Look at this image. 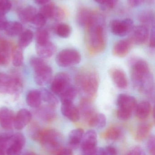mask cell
Here are the masks:
<instances>
[{"instance_id":"38","label":"cell","mask_w":155,"mask_h":155,"mask_svg":"<svg viewBox=\"0 0 155 155\" xmlns=\"http://www.w3.org/2000/svg\"><path fill=\"white\" fill-rule=\"evenodd\" d=\"M11 82V76L0 72V93L7 94Z\"/></svg>"},{"instance_id":"7","label":"cell","mask_w":155,"mask_h":155,"mask_svg":"<svg viewBox=\"0 0 155 155\" xmlns=\"http://www.w3.org/2000/svg\"><path fill=\"white\" fill-rule=\"evenodd\" d=\"M132 19L126 18L123 20H113L110 22V28L114 35L123 37L129 34L134 27Z\"/></svg>"},{"instance_id":"54","label":"cell","mask_w":155,"mask_h":155,"mask_svg":"<svg viewBox=\"0 0 155 155\" xmlns=\"http://www.w3.org/2000/svg\"><path fill=\"white\" fill-rule=\"evenodd\" d=\"M57 155H73L72 150L70 148H63L58 151Z\"/></svg>"},{"instance_id":"32","label":"cell","mask_w":155,"mask_h":155,"mask_svg":"<svg viewBox=\"0 0 155 155\" xmlns=\"http://www.w3.org/2000/svg\"><path fill=\"white\" fill-rule=\"evenodd\" d=\"M13 134L11 130L0 133V153L5 154L10 144Z\"/></svg>"},{"instance_id":"22","label":"cell","mask_w":155,"mask_h":155,"mask_svg":"<svg viewBox=\"0 0 155 155\" xmlns=\"http://www.w3.org/2000/svg\"><path fill=\"white\" fill-rule=\"evenodd\" d=\"M136 117L141 120L147 119L152 111L151 104L147 101H143L136 105L135 109Z\"/></svg>"},{"instance_id":"28","label":"cell","mask_w":155,"mask_h":155,"mask_svg":"<svg viewBox=\"0 0 155 155\" xmlns=\"http://www.w3.org/2000/svg\"><path fill=\"white\" fill-rule=\"evenodd\" d=\"M11 55L14 66L16 67L21 66L24 60L22 48L16 45L11 47Z\"/></svg>"},{"instance_id":"59","label":"cell","mask_w":155,"mask_h":155,"mask_svg":"<svg viewBox=\"0 0 155 155\" xmlns=\"http://www.w3.org/2000/svg\"><path fill=\"white\" fill-rule=\"evenodd\" d=\"M0 155H5V154L3 153H0Z\"/></svg>"},{"instance_id":"57","label":"cell","mask_w":155,"mask_h":155,"mask_svg":"<svg viewBox=\"0 0 155 155\" xmlns=\"http://www.w3.org/2000/svg\"><path fill=\"white\" fill-rule=\"evenodd\" d=\"M96 2L98 3V4L102 5L105 2L106 0H94Z\"/></svg>"},{"instance_id":"11","label":"cell","mask_w":155,"mask_h":155,"mask_svg":"<svg viewBox=\"0 0 155 155\" xmlns=\"http://www.w3.org/2000/svg\"><path fill=\"white\" fill-rule=\"evenodd\" d=\"M118 108L133 112L137 105L136 99L134 97L126 94H120L116 101Z\"/></svg>"},{"instance_id":"58","label":"cell","mask_w":155,"mask_h":155,"mask_svg":"<svg viewBox=\"0 0 155 155\" xmlns=\"http://www.w3.org/2000/svg\"><path fill=\"white\" fill-rule=\"evenodd\" d=\"M23 155H36L35 154V153H33V152H27V153H25Z\"/></svg>"},{"instance_id":"34","label":"cell","mask_w":155,"mask_h":155,"mask_svg":"<svg viewBox=\"0 0 155 155\" xmlns=\"http://www.w3.org/2000/svg\"><path fill=\"white\" fill-rule=\"evenodd\" d=\"M33 33L30 30H27L21 34L19 40L18 46L22 48L27 47L32 41Z\"/></svg>"},{"instance_id":"10","label":"cell","mask_w":155,"mask_h":155,"mask_svg":"<svg viewBox=\"0 0 155 155\" xmlns=\"http://www.w3.org/2000/svg\"><path fill=\"white\" fill-rule=\"evenodd\" d=\"M130 34L129 39L133 44L143 45L146 42L149 38V29L147 26L142 25L134 26Z\"/></svg>"},{"instance_id":"31","label":"cell","mask_w":155,"mask_h":155,"mask_svg":"<svg viewBox=\"0 0 155 155\" xmlns=\"http://www.w3.org/2000/svg\"><path fill=\"white\" fill-rule=\"evenodd\" d=\"M22 24L19 22H8L4 31L8 36L15 37L22 33Z\"/></svg>"},{"instance_id":"29","label":"cell","mask_w":155,"mask_h":155,"mask_svg":"<svg viewBox=\"0 0 155 155\" xmlns=\"http://www.w3.org/2000/svg\"><path fill=\"white\" fill-rule=\"evenodd\" d=\"M88 124L90 127L101 129L106 125V117L103 114L96 113L88 120Z\"/></svg>"},{"instance_id":"4","label":"cell","mask_w":155,"mask_h":155,"mask_svg":"<svg viewBox=\"0 0 155 155\" xmlns=\"http://www.w3.org/2000/svg\"><path fill=\"white\" fill-rule=\"evenodd\" d=\"M30 64L34 71L35 81L39 86L47 84L52 77V71L50 66L42 59L33 57L30 60Z\"/></svg>"},{"instance_id":"13","label":"cell","mask_w":155,"mask_h":155,"mask_svg":"<svg viewBox=\"0 0 155 155\" xmlns=\"http://www.w3.org/2000/svg\"><path fill=\"white\" fill-rule=\"evenodd\" d=\"M32 119V114L26 109H22L15 116L14 127L17 130H21L28 125Z\"/></svg>"},{"instance_id":"20","label":"cell","mask_w":155,"mask_h":155,"mask_svg":"<svg viewBox=\"0 0 155 155\" xmlns=\"http://www.w3.org/2000/svg\"><path fill=\"white\" fill-rule=\"evenodd\" d=\"M11 54V45L6 40L0 38V65L9 63Z\"/></svg>"},{"instance_id":"51","label":"cell","mask_w":155,"mask_h":155,"mask_svg":"<svg viewBox=\"0 0 155 155\" xmlns=\"http://www.w3.org/2000/svg\"><path fill=\"white\" fill-rule=\"evenodd\" d=\"M103 155H117V151L113 146H108L103 149Z\"/></svg>"},{"instance_id":"33","label":"cell","mask_w":155,"mask_h":155,"mask_svg":"<svg viewBox=\"0 0 155 155\" xmlns=\"http://www.w3.org/2000/svg\"><path fill=\"white\" fill-rule=\"evenodd\" d=\"M154 14L152 11L146 10L143 11L139 14V20L142 25L148 27L153 24L154 22Z\"/></svg>"},{"instance_id":"16","label":"cell","mask_w":155,"mask_h":155,"mask_svg":"<svg viewBox=\"0 0 155 155\" xmlns=\"http://www.w3.org/2000/svg\"><path fill=\"white\" fill-rule=\"evenodd\" d=\"M11 82L8 91V95L14 99H17L22 90V82L19 75L14 73L11 75Z\"/></svg>"},{"instance_id":"52","label":"cell","mask_w":155,"mask_h":155,"mask_svg":"<svg viewBox=\"0 0 155 155\" xmlns=\"http://www.w3.org/2000/svg\"><path fill=\"white\" fill-rule=\"evenodd\" d=\"M8 23L5 15L0 14V31L5 30Z\"/></svg>"},{"instance_id":"40","label":"cell","mask_w":155,"mask_h":155,"mask_svg":"<svg viewBox=\"0 0 155 155\" xmlns=\"http://www.w3.org/2000/svg\"><path fill=\"white\" fill-rule=\"evenodd\" d=\"M36 44L42 45L49 41V33L46 30L43 29H38L35 34Z\"/></svg>"},{"instance_id":"14","label":"cell","mask_w":155,"mask_h":155,"mask_svg":"<svg viewBox=\"0 0 155 155\" xmlns=\"http://www.w3.org/2000/svg\"><path fill=\"white\" fill-rule=\"evenodd\" d=\"M133 44L129 38L120 40L114 45L113 54L118 57H125L131 51Z\"/></svg>"},{"instance_id":"17","label":"cell","mask_w":155,"mask_h":155,"mask_svg":"<svg viewBox=\"0 0 155 155\" xmlns=\"http://www.w3.org/2000/svg\"><path fill=\"white\" fill-rule=\"evenodd\" d=\"M35 50L37 54L41 58L48 59L54 54L56 48L53 43L49 41L44 44H36Z\"/></svg>"},{"instance_id":"37","label":"cell","mask_w":155,"mask_h":155,"mask_svg":"<svg viewBox=\"0 0 155 155\" xmlns=\"http://www.w3.org/2000/svg\"><path fill=\"white\" fill-rule=\"evenodd\" d=\"M56 34L61 38H67L71 35L72 28L69 25L66 23H60L55 28Z\"/></svg>"},{"instance_id":"5","label":"cell","mask_w":155,"mask_h":155,"mask_svg":"<svg viewBox=\"0 0 155 155\" xmlns=\"http://www.w3.org/2000/svg\"><path fill=\"white\" fill-rule=\"evenodd\" d=\"M39 142L48 151L55 152L61 147L62 137L60 133L54 129H42Z\"/></svg>"},{"instance_id":"39","label":"cell","mask_w":155,"mask_h":155,"mask_svg":"<svg viewBox=\"0 0 155 155\" xmlns=\"http://www.w3.org/2000/svg\"><path fill=\"white\" fill-rule=\"evenodd\" d=\"M121 135V130L116 127H111L105 132V138L111 141L117 140Z\"/></svg>"},{"instance_id":"50","label":"cell","mask_w":155,"mask_h":155,"mask_svg":"<svg viewBox=\"0 0 155 155\" xmlns=\"http://www.w3.org/2000/svg\"><path fill=\"white\" fill-rule=\"evenodd\" d=\"M149 46L151 49H154L155 46V31L154 26H153L149 34Z\"/></svg>"},{"instance_id":"19","label":"cell","mask_w":155,"mask_h":155,"mask_svg":"<svg viewBox=\"0 0 155 155\" xmlns=\"http://www.w3.org/2000/svg\"><path fill=\"white\" fill-rule=\"evenodd\" d=\"M79 109L80 116H83L87 121L95 114L94 107L91 103V99L83 98L80 104Z\"/></svg>"},{"instance_id":"18","label":"cell","mask_w":155,"mask_h":155,"mask_svg":"<svg viewBox=\"0 0 155 155\" xmlns=\"http://www.w3.org/2000/svg\"><path fill=\"white\" fill-rule=\"evenodd\" d=\"M111 78L116 85L120 89H125L128 85L127 77L124 72L119 69H114L111 71Z\"/></svg>"},{"instance_id":"21","label":"cell","mask_w":155,"mask_h":155,"mask_svg":"<svg viewBox=\"0 0 155 155\" xmlns=\"http://www.w3.org/2000/svg\"><path fill=\"white\" fill-rule=\"evenodd\" d=\"M54 108L48 105L42 106L36 111V115L44 122L47 123L52 122L56 117Z\"/></svg>"},{"instance_id":"8","label":"cell","mask_w":155,"mask_h":155,"mask_svg":"<svg viewBox=\"0 0 155 155\" xmlns=\"http://www.w3.org/2000/svg\"><path fill=\"white\" fill-rule=\"evenodd\" d=\"M72 85L71 77L67 74L58 73L52 80L51 90L53 94L60 97Z\"/></svg>"},{"instance_id":"30","label":"cell","mask_w":155,"mask_h":155,"mask_svg":"<svg viewBox=\"0 0 155 155\" xmlns=\"http://www.w3.org/2000/svg\"><path fill=\"white\" fill-rule=\"evenodd\" d=\"M42 100L48 104V105L55 108L58 104V101L56 97L45 88L39 90Z\"/></svg>"},{"instance_id":"1","label":"cell","mask_w":155,"mask_h":155,"mask_svg":"<svg viewBox=\"0 0 155 155\" xmlns=\"http://www.w3.org/2000/svg\"><path fill=\"white\" fill-rule=\"evenodd\" d=\"M130 63L131 79L135 88L153 99L154 83L149 64L141 59H132Z\"/></svg>"},{"instance_id":"36","label":"cell","mask_w":155,"mask_h":155,"mask_svg":"<svg viewBox=\"0 0 155 155\" xmlns=\"http://www.w3.org/2000/svg\"><path fill=\"white\" fill-rule=\"evenodd\" d=\"M151 127L152 125L150 123H143L140 124L136 131V140L138 141H142L144 140L147 137Z\"/></svg>"},{"instance_id":"3","label":"cell","mask_w":155,"mask_h":155,"mask_svg":"<svg viewBox=\"0 0 155 155\" xmlns=\"http://www.w3.org/2000/svg\"><path fill=\"white\" fill-rule=\"evenodd\" d=\"M76 87L84 96L83 98L91 99L96 95L99 85L98 76L94 71H83L76 78Z\"/></svg>"},{"instance_id":"46","label":"cell","mask_w":155,"mask_h":155,"mask_svg":"<svg viewBox=\"0 0 155 155\" xmlns=\"http://www.w3.org/2000/svg\"><path fill=\"white\" fill-rule=\"evenodd\" d=\"M132 113L133 112L118 108L116 114H117V117L119 119L123 121H126L131 117Z\"/></svg>"},{"instance_id":"53","label":"cell","mask_w":155,"mask_h":155,"mask_svg":"<svg viewBox=\"0 0 155 155\" xmlns=\"http://www.w3.org/2000/svg\"><path fill=\"white\" fill-rule=\"evenodd\" d=\"M146 0H127V3L130 6L133 7L140 6Z\"/></svg>"},{"instance_id":"56","label":"cell","mask_w":155,"mask_h":155,"mask_svg":"<svg viewBox=\"0 0 155 155\" xmlns=\"http://www.w3.org/2000/svg\"><path fill=\"white\" fill-rule=\"evenodd\" d=\"M51 0H35V3L40 5H44L48 3Z\"/></svg>"},{"instance_id":"12","label":"cell","mask_w":155,"mask_h":155,"mask_svg":"<svg viewBox=\"0 0 155 155\" xmlns=\"http://www.w3.org/2000/svg\"><path fill=\"white\" fill-rule=\"evenodd\" d=\"M14 118V114L11 109L5 107L0 109V125L5 130H12Z\"/></svg>"},{"instance_id":"15","label":"cell","mask_w":155,"mask_h":155,"mask_svg":"<svg viewBox=\"0 0 155 155\" xmlns=\"http://www.w3.org/2000/svg\"><path fill=\"white\" fill-rule=\"evenodd\" d=\"M61 110L63 115L72 122H77L80 119L79 109L73 103L62 104Z\"/></svg>"},{"instance_id":"43","label":"cell","mask_w":155,"mask_h":155,"mask_svg":"<svg viewBox=\"0 0 155 155\" xmlns=\"http://www.w3.org/2000/svg\"><path fill=\"white\" fill-rule=\"evenodd\" d=\"M46 20L47 19L40 13H37L31 21V22L35 26L41 28L45 25L46 22Z\"/></svg>"},{"instance_id":"26","label":"cell","mask_w":155,"mask_h":155,"mask_svg":"<svg viewBox=\"0 0 155 155\" xmlns=\"http://www.w3.org/2000/svg\"><path fill=\"white\" fill-rule=\"evenodd\" d=\"M42 100L41 94L38 90H31L26 95V102L27 105L33 108L39 107L41 105Z\"/></svg>"},{"instance_id":"45","label":"cell","mask_w":155,"mask_h":155,"mask_svg":"<svg viewBox=\"0 0 155 155\" xmlns=\"http://www.w3.org/2000/svg\"><path fill=\"white\" fill-rule=\"evenodd\" d=\"M11 8L12 3L10 0H0V14L5 15Z\"/></svg>"},{"instance_id":"9","label":"cell","mask_w":155,"mask_h":155,"mask_svg":"<svg viewBox=\"0 0 155 155\" xmlns=\"http://www.w3.org/2000/svg\"><path fill=\"white\" fill-rule=\"evenodd\" d=\"M97 134L93 130L84 134L81 142V148L83 155H92L96 148Z\"/></svg>"},{"instance_id":"47","label":"cell","mask_w":155,"mask_h":155,"mask_svg":"<svg viewBox=\"0 0 155 155\" xmlns=\"http://www.w3.org/2000/svg\"><path fill=\"white\" fill-rule=\"evenodd\" d=\"M118 0H106L105 2L101 5L104 10H109L115 7L118 2Z\"/></svg>"},{"instance_id":"49","label":"cell","mask_w":155,"mask_h":155,"mask_svg":"<svg viewBox=\"0 0 155 155\" xmlns=\"http://www.w3.org/2000/svg\"><path fill=\"white\" fill-rule=\"evenodd\" d=\"M155 138L154 136H151L147 143V147L150 153L152 155H155Z\"/></svg>"},{"instance_id":"42","label":"cell","mask_w":155,"mask_h":155,"mask_svg":"<svg viewBox=\"0 0 155 155\" xmlns=\"http://www.w3.org/2000/svg\"><path fill=\"white\" fill-rule=\"evenodd\" d=\"M42 129H41L36 124H33L29 129V134L33 140L38 141L40 140L42 134Z\"/></svg>"},{"instance_id":"25","label":"cell","mask_w":155,"mask_h":155,"mask_svg":"<svg viewBox=\"0 0 155 155\" xmlns=\"http://www.w3.org/2000/svg\"><path fill=\"white\" fill-rule=\"evenodd\" d=\"M84 131L81 128L72 130L68 137V144L72 148H76L82 142L83 136Z\"/></svg>"},{"instance_id":"27","label":"cell","mask_w":155,"mask_h":155,"mask_svg":"<svg viewBox=\"0 0 155 155\" xmlns=\"http://www.w3.org/2000/svg\"><path fill=\"white\" fill-rule=\"evenodd\" d=\"M78 93L77 88L74 86H70L60 96L62 104L73 103Z\"/></svg>"},{"instance_id":"48","label":"cell","mask_w":155,"mask_h":155,"mask_svg":"<svg viewBox=\"0 0 155 155\" xmlns=\"http://www.w3.org/2000/svg\"><path fill=\"white\" fill-rule=\"evenodd\" d=\"M126 155H146L144 151L140 147H135L130 150Z\"/></svg>"},{"instance_id":"2","label":"cell","mask_w":155,"mask_h":155,"mask_svg":"<svg viewBox=\"0 0 155 155\" xmlns=\"http://www.w3.org/2000/svg\"><path fill=\"white\" fill-rule=\"evenodd\" d=\"M103 20L101 15H93V18L88 25V46L94 53L102 51L105 45L104 33Z\"/></svg>"},{"instance_id":"23","label":"cell","mask_w":155,"mask_h":155,"mask_svg":"<svg viewBox=\"0 0 155 155\" xmlns=\"http://www.w3.org/2000/svg\"><path fill=\"white\" fill-rule=\"evenodd\" d=\"M93 14L86 8H82L78 11L76 15V21L82 26H88L92 20Z\"/></svg>"},{"instance_id":"41","label":"cell","mask_w":155,"mask_h":155,"mask_svg":"<svg viewBox=\"0 0 155 155\" xmlns=\"http://www.w3.org/2000/svg\"><path fill=\"white\" fill-rule=\"evenodd\" d=\"M56 5L53 3H48L44 5L40 9L39 13L42 15L46 19L52 18Z\"/></svg>"},{"instance_id":"55","label":"cell","mask_w":155,"mask_h":155,"mask_svg":"<svg viewBox=\"0 0 155 155\" xmlns=\"http://www.w3.org/2000/svg\"><path fill=\"white\" fill-rule=\"evenodd\" d=\"M92 155H103V148L96 147Z\"/></svg>"},{"instance_id":"24","label":"cell","mask_w":155,"mask_h":155,"mask_svg":"<svg viewBox=\"0 0 155 155\" xmlns=\"http://www.w3.org/2000/svg\"><path fill=\"white\" fill-rule=\"evenodd\" d=\"M37 14V10L35 7L28 5L18 12V16L23 22H31L35 15Z\"/></svg>"},{"instance_id":"35","label":"cell","mask_w":155,"mask_h":155,"mask_svg":"<svg viewBox=\"0 0 155 155\" xmlns=\"http://www.w3.org/2000/svg\"><path fill=\"white\" fill-rule=\"evenodd\" d=\"M25 144L16 140L11 139L10 144L6 150L7 155H21L22 150Z\"/></svg>"},{"instance_id":"44","label":"cell","mask_w":155,"mask_h":155,"mask_svg":"<svg viewBox=\"0 0 155 155\" xmlns=\"http://www.w3.org/2000/svg\"><path fill=\"white\" fill-rule=\"evenodd\" d=\"M66 13L62 8L56 6L53 13L52 19L56 21H60L64 19Z\"/></svg>"},{"instance_id":"6","label":"cell","mask_w":155,"mask_h":155,"mask_svg":"<svg viewBox=\"0 0 155 155\" xmlns=\"http://www.w3.org/2000/svg\"><path fill=\"white\" fill-rule=\"evenodd\" d=\"M81 59V54L77 50L66 49L57 54L56 61L60 67H68L80 63Z\"/></svg>"}]
</instances>
